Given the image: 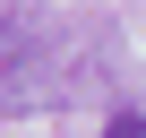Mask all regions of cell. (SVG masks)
<instances>
[{"label": "cell", "mask_w": 146, "mask_h": 138, "mask_svg": "<svg viewBox=\"0 0 146 138\" xmlns=\"http://www.w3.org/2000/svg\"><path fill=\"white\" fill-rule=\"evenodd\" d=\"M69 43L52 9H9L0 17V112H52L69 86H78V69H69Z\"/></svg>", "instance_id": "6da1fadb"}, {"label": "cell", "mask_w": 146, "mask_h": 138, "mask_svg": "<svg viewBox=\"0 0 146 138\" xmlns=\"http://www.w3.org/2000/svg\"><path fill=\"white\" fill-rule=\"evenodd\" d=\"M103 138H146V112H112V121H103Z\"/></svg>", "instance_id": "7a4b0ae2"}]
</instances>
